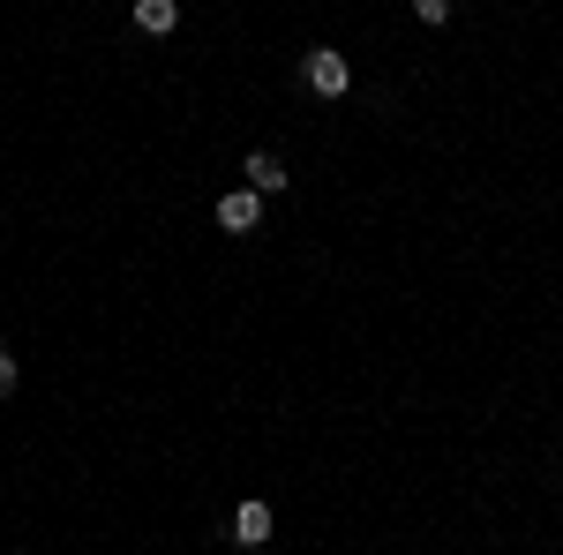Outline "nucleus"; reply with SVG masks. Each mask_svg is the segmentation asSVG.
<instances>
[{"label":"nucleus","instance_id":"39448f33","mask_svg":"<svg viewBox=\"0 0 563 555\" xmlns=\"http://www.w3.org/2000/svg\"><path fill=\"white\" fill-rule=\"evenodd\" d=\"M180 23V0H135V31H151V38H166Z\"/></svg>","mask_w":563,"mask_h":555},{"label":"nucleus","instance_id":"0eeeda50","mask_svg":"<svg viewBox=\"0 0 563 555\" xmlns=\"http://www.w3.org/2000/svg\"><path fill=\"white\" fill-rule=\"evenodd\" d=\"M451 8H459V0H413V15H421V23H451Z\"/></svg>","mask_w":563,"mask_h":555},{"label":"nucleus","instance_id":"7ed1b4c3","mask_svg":"<svg viewBox=\"0 0 563 555\" xmlns=\"http://www.w3.org/2000/svg\"><path fill=\"white\" fill-rule=\"evenodd\" d=\"M218 225H225V233H256V225H263V196H256V188H233V196H218Z\"/></svg>","mask_w":563,"mask_h":555},{"label":"nucleus","instance_id":"423d86ee","mask_svg":"<svg viewBox=\"0 0 563 555\" xmlns=\"http://www.w3.org/2000/svg\"><path fill=\"white\" fill-rule=\"evenodd\" d=\"M15 384H23V368H15V353L0 345V398H15Z\"/></svg>","mask_w":563,"mask_h":555},{"label":"nucleus","instance_id":"f257e3e1","mask_svg":"<svg viewBox=\"0 0 563 555\" xmlns=\"http://www.w3.org/2000/svg\"><path fill=\"white\" fill-rule=\"evenodd\" d=\"M301 76H308V90H316V98H346V90H353L346 53H331V45H316V53H308V60H301Z\"/></svg>","mask_w":563,"mask_h":555},{"label":"nucleus","instance_id":"20e7f679","mask_svg":"<svg viewBox=\"0 0 563 555\" xmlns=\"http://www.w3.org/2000/svg\"><path fill=\"white\" fill-rule=\"evenodd\" d=\"M249 188H256V196H278V188H286V158H271V151H249Z\"/></svg>","mask_w":563,"mask_h":555},{"label":"nucleus","instance_id":"f03ea898","mask_svg":"<svg viewBox=\"0 0 563 555\" xmlns=\"http://www.w3.org/2000/svg\"><path fill=\"white\" fill-rule=\"evenodd\" d=\"M271 525H278L271 503H241V511L225 518V541H233V548H263V541H271Z\"/></svg>","mask_w":563,"mask_h":555}]
</instances>
